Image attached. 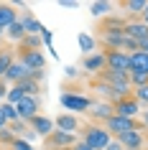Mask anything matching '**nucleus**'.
Masks as SVG:
<instances>
[{
    "label": "nucleus",
    "instance_id": "obj_1",
    "mask_svg": "<svg viewBox=\"0 0 148 150\" xmlns=\"http://www.w3.org/2000/svg\"><path fill=\"white\" fill-rule=\"evenodd\" d=\"M82 140L92 150H105L112 142V135L105 130V125H84V137Z\"/></svg>",
    "mask_w": 148,
    "mask_h": 150
},
{
    "label": "nucleus",
    "instance_id": "obj_2",
    "mask_svg": "<svg viewBox=\"0 0 148 150\" xmlns=\"http://www.w3.org/2000/svg\"><path fill=\"white\" fill-rule=\"evenodd\" d=\"M105 130H107L110 135L120 137V135L133 132V130H143V125H140V122H135V120H128V117H120V115H112V117L105 122Z\"/></svg>",
    "mask_w": 148,
    "mask_h": 150
},
{
    "label": "nucleus",
    "instance_id": "obj_3",
    "mask_svg": "<svg viewBox=\"0 0 148 150\" xmlns=\"http://www.w3.org/2000/svg\"><path fill=\"white\" fill-rule=\"evenodd\" d=\"M102 54H105V61H107L105 69L130 74V54H125V51H102Z\"/></svg>",
    "mask_w": 148,
    "mask_h": 150
},
{
    "label": "nucleus",
    "instance_id": "obj_4",
    "mask_svg": "<svg viewBox=\"0 0 148 150\" xmlns=\"http://www.w3.org/2000/svg\"><path fill=\"white\" fill-rule=\"evenodd\" d=\"M59 102H61L69 112H87V110H92V104H94L89 97H79V94H74V92H64Z\"/></svg>",
    "mask_w": 148,
    "mask_h": 150
},
{
    "label": "nucleus",
    "instance_id": "obj_5",
    "mask_svg": "<svg viewBox=\"0 0 148 150\" xmlns=\"http://www.w3.org/2000/svg\"><path fill=\"white\" fill-rule=\"evenodd\" d=\"M112 107H115V115L128 117V120H133V117L140 112V104H138V99H135L133 94H130V97H123V99H117Z\"/></svg>",
    "mask_w": 148,
    "mask_h": 150
},
{
    "label": "nucleus",
    "instance_id": "obj_6",
    "mask_svg": "<svg viewBox=\"0 0 148 150\" xmlns=\"http://www.w3.org/2000/svg\"><path fill=\"white\" fill-rule=\"evenodd\" d=\"M18 61L23 64L28 71H44V66H46V59H44L41 51H26V48H21V59Z\"/></svg>",
    "mask_w": 148,
    "mask_h": 150
},
{
    "label": "nucleus",
    "instance_id": "obj_7",
    "mask_svg": "<svg viewBox=\"0 0 148 150\" xmlns=\"http://www.w3.org/2000/svg\"><path fill=\"white\" fill-rule=\"evenodd\" d=\"M115 140H120V145H123L125 150H143L146 148V135H143V130L125 132V135H120V137H115Z\"/></svg>",
    "mask_w": 148,
    "mask_h": 150
},
{
    "label": "nucleus",
    "instance_id": "obj_8",
    "mask_svg": "<svg viewBox=\"0 0 148 150\" xmlns=\"http://www.w3.org/2000/svg\"><path fill=\"white\" fill-rule=\"evenodd\" d=\"M16 110H18V117L21 120H33L36 115H39V97H23L21 102L16 104Z\"/></svg>",
    "mask_w": 148,
    "mask_h": 150
},
{
    "label": "nucleus",
    "instance_id": "obj_9",
    "mask_svg": "<svg viewBox=\"0 0 148 150\" xmlns=\"http://www.w3.org/2000/svg\"><path fill=\"white\" fill-rule=\"evenodd\" d=\"M82 66H84V71H89V74H97V76H100L102 71H105V66H107V61H105V54H102V51H94V54L84 56Z\"/></svg>",
    "mask_w": 148,
    "mask_h": 150
},
{
    "label": "nucleus",
    "instance_id": "obj_10",
    "mask_svg": "<svg viewBox=\"0 0 148 150\" xmlns=\"http://www.w3.org/2000/svg\"><path fill=\"white\" fill-rule=\"evenodd\" d=\"M74 142H77V140H74V135L61 132V130H54V132L46 137V145L51 150H54V148H74Z\"/></svg>",
    "mask_w": 148,
    "mask_h": 150
},
{
    "label": "nucleus",
    "instance_id": "obj_11",
    "mask_svg": "<svg viewBox=\"0 0 148 150\" xmlns=\"http://www.w3.org/2000/svg\"><path fill=\"white\" fill-rule=\"evenodd\" d=\"M28 127H31L36 135H44V137H49V135L54 132V120H49V117H44V115H36L33 120H28Z\"/></svg>",
    "mask_w": 148,
    "mask_h": 150
},
{
    "label": "nucleus",
    "instance_id": "obj_12",
    "mask_svg": "<svg viewBox=\"0 0 148 150\" xmlns=\"http://www.w3.org/2000/svg\"><path fill=\"white\" fill-rule=\"evenodd\" d=\"M54 125H56V130H61V132H69V135H74L79 130V120L74 117V115H69V112H64V115H59V117L54 120Z\"/></svg>",
    "mask_w": 148,
    "mask_h": 150
},
{
    "label": "nucleus",
    "instance_id": "obj_13",
    "mask_svg": "<svg viewBox=\"0 0 148 150\" xmlns=\"http://www.w3.org/2000/svg\"><path fill=\"white\" fill-rule=\"evenodd\" d=\"M18 21V13H16V5H8V3H0V28L8 31L10 25Z\"/></svg>",
    "mask_w": 148,
    "mask_h": 150
},
{
    "label": "nucleus",
    "instance_id": "obj_14",
    "mask_svg": "<svg viewBox=\"0 0 148 150\" xmlns=\"http://www.w3.org/2000/svg\"><path fill=\"white\" fill-rule=\"evenodd\" d=\"M125 25H128L125 18H107V21H102V23H100L97 31H100V33H125Z\"/></svg>",
    "mask_w": 148,
    "mask_h": 150
},
{
    "label": "nucleus",
    "instance_id": "obj_15",
    "mask_svg": "<svg viewBox=\"0 0 148 150\" xmlns=\"http://www.w3.org/2000/svg\"><path fill=\"white\" fill-rule=\"evenodd\" d=\"M5 81H13V87H16L18 81H23V79H28V69H26L21 61H13V66L8 69V74L3 76Z\"/></svg>",
    "mask_w": 148,
    "mask_h": 150
},
{
    "label": "nucleus",
    "instance_id": "obj_16",
    "mask_svg": "<svg viewBox=\"0 0 148 150\" xmlns=\"http://www.w3.org/2000/svg\"><path fill=\"white\" fill-rule=\"evenodd\" d=\"M125 36H130L133 41H138V43H143V41L148 38V25L140 21V23H128L125 25Z\"/></svg>",
    "mask_w": 148,
    "mask_h": 150
},
{
    "label": "nucleus",
    "instance_id": "obj_17",
    "mask_svg": "<svg viewBox=\"0 0 148 150\" xmlns=\"http://www.w3.org/2000/svg\"><path fill=\"white\" fill-rule=\"evenodd\" d=\"M112 115H115V107H112L110 102H94V104H92V117H94V120L107 122Z\"/></svg>",
    "mask_w": 148,
    "mask_h": 150
},
{
    "label": "nucleus",
    "instance_id": "obj_18",
    "mask_svg": "<svg viewBox=\"0 0 148 150\" xmlns=\"http://www.w3.org/2000/svg\"><path fill=\"white\" fill-rule=\"evenodd\" d=\"M21 21H23V25H26V36H41V33L46 31V28L31 16V10H26V16L21 18Z\"/></svg>",
    "mask_w": 148,
    "mask_h": 150
},
{
    "label": "nucleus",
    "instance_id": "obj_19",
    "mask_svg": "<svg viewBox=\"0 0 148 150\" xmlns=\"http://www.w3.org/2000/svg\"><path fill=\"white\" fill-rule=\"evenodd\" d=\"M130 71H143V74H148V54L146 51L130 54Z\"/></svg>",
    "mask_w": 148,
    "mask_h": 150
},
{
    "label": "nucleus",
    "instance_id": "obj_20",
    "mask_svg": "<svg viewBox=\"0 0 148 150\" xmlns=\"http://www.w3.org/2000/svg\"><path fill=\"white\" fill-rule=\"evenodd\" d=\"M110 10H112V3H107V0H97V3H92V5H89V13H92L94 18L110 16Z\"/></svg>",
    "mask_w": 148,
    "mask_h": 150
},
{
    "label": "nucleus",
    "instance_id": "obj_21",
    "mask_svg": "<svg viewBox=\"0 0 148 150\" xmlns=\"http://www.w3.org/2000/svg\"><path fill=\"white\" fill-rule=\"evenodd\" d=\"M77 43H79V48L84 51V56H89V54H94V43H97V41H94L92 36H87V33H79Z\"/></svg>",
    "mask_w": 148,
    "mask_h": 150
},
{
    "label": "nucleus",
    "instance_id": "obj_22",
    "mask_svg": "<svg viewBox=\"0 0 148 150\" xmlns=\"http://www.w3.org/2000/svg\"><path fill=\"white\" fill-rule=\"evenodd\" d=\"M5 33H8V38H13V41H23V38H26V25H23V21L18 18V21L10 25Z\"/></svg>",
    "mask_w": 148,
    "mask_h": 150
},
{
    "label": "nucleus",
    "instance_id": "obj_23",
    "mask_svg": "<svg viewBox=\"0 0 148 150\" xmlns=\"http://www.w3.org/2000/svg\"><path fill=\"white\" fill-rule=\"evenodd\" d=\"M16 87H21V92H23L26 97H36L39 94V81H33V79H23V81H18Z\"/></svg>",
    "mask_w": 148,
    "mask_h": 150
},
{
    "label": "nucleus",
    "instance_id": "obj_24",
    "mask_svg": "<svg viewBox=\"0 0 148 150\" xmlns=\"http://www.w3.org/2000/svg\"><path fill=\"white\" fill-rule=\"evenodd\" d=\"M146 0H125V3H120V8L128 10V13H143L146 10Z\"/></svg>",
    "mask_w": 148,
    "mask_h": 150
},
{
    "label": "nucleus",
    "instance_id": "obj_25",
    "mask_svg": "<svg viewBox=\"0 0 148 150\" xmlns=\"http://www.w3.org/2000/svg\"><path fill=\"white\" fill-rule=\"evenodd\" d=\"M41 46H44L41 36H26V38L21 41V48H26V51H39Z\"/></svg>",
    "mask_w": 148,
    "mask_h": 150
},
{
    "label": "nucleus",
    "instance_id": "obj_26",
    "mask_svg": "<svg viewBox=\"0 0 148 150\" xmlns=\"http://www.w3.org/2000/svg\"><path fill=\"white\" fill-rule=\"evenodd\" d=\"M148 84V74H143V71H130V87H146Z\"/></svg>",
    "mask_w": 148,
    "mask_h": 150
},
{
    "label": "nucleus",
    "instance_id": "obj_27",
    "mask_svg": "<svg viewBox=\"0 0 148 150\" xmlns=\"http://www.w3.org/2000/svg\"><path fill=\"white\" fill-rule=\"evenodd\" d=\"M0 110H3V115H5V120H8V125H10V122H16V120H21V117H18V110L13 107V104L3 102V104H0Z\"/></svg>",
    "mask_w": 148,
    "mask_h": 150
},
{
    "label": "nucleus",
    "instance_id": "obj_28",
    "mask_svg": "<svg viewBox=\"0 0 148 150\" xmlns=\"http://www.w3.org/2000/svg\"><path fill=\"white\" fill-rule=\"evenodd\" d=\"M13 61H16V59H13V54H8V51L0 56V79H3V76L8 74V69L13 66Z\"/></svg>",
    "mask_w": 148,
    "mask_h": 150
},
{
    "label": "nucleus",
    "instance_id": "obj_29",
    "mask_svg": "<svg viewBox=\"0 0 148 150\" xmlns=\"http://www.w3.org/2000/svg\"><path fill=\"white\" fill-rule=\"evenodd\" d=\"M23 97H26V94L21 92V87H10V89H8V104H13V107H16Z\"/></svg>",
    "mask_w": 148,
    "mask_h": 150
},
{
    "label": "nucleus",
    "instance_id": "obj_30",
    "mask_svg": "<svg viewBox=\"0 0 148 150\" xmlns=\"http://www.w3.org/2000/svg\"><path fill=\"white\" fill-rule=\"evenodd\" d=\"M16 140H18V137H16V132H13L10 127H3V130H0V142H5V145H13Z\"/></svg>",
    "mask_w": 148,
    "mask_h": 150
},
{
    "label": "nucleus",
    "instance_id": "obj_31",
    "mask_svg": "<svg viewBox=\"0 0 148 150\" xmlns=\"http://www.w3.org/2000/svg\"><path fill=\"white\" fill-rule=\"evenodd\" d=\"M133 97L138 99V104H148V84L146 87H138L135 92H133Z\"/></svg>",
    "mask_w": 148,
    "mask_h": 150
},
{
    "label": "nucleus",
    "instance_id": "obj_32",
    "mask_svg": "<svg viewBox=\"0 0 148 150\" xmlns=\"http://www.w3.org/2000/svg\"><path fill=\"white\" fill-rule=\"evenodd\" d=\"M13 148H16V150H31V142H26V140H21V137H18V140L13 142Z\"/></svg>",
    "mask_w": 148,
    "mask_h": 150
},
{
    "label": "nucleus",
    "instance_id": "obj_33",
    "mask_svg": "<svg viewBox=\"0 0 148 150\" xmlns=\"http://www.w3.org/2000/svg\"><path fill=\"white\" fill-rule=\"evenodd\" d=\"M71 150H92V148H89V145H87L84 140H77V142H74V148H71Z\"/></svg>",
    "mask_w": 148,
    "mask_h": 150
},
{
    "label": "nucleus",
    "instance_id": "obj_34",
    "mask_svg": "<svg viewBox=\"0 0 148 150\" xmlns=\"http://www.w3.org/2000/svg\"><path fill=\"white\" fill-rule=\"evenodd\" d=\"M105 150H125V148L120 145V140H112V142H110V145H107Z\"/></svg>",
    "mask_w": 148,
    "mask_h": 150
},
{
    "label": "nucleus",
    "instance_id": "obj_35",
    "mask_svg": "<svg viewBox=\"0 0 148 150\" xmlns=\"http://www.w3.org/2000/svg\"><path fill=\"white\" fill-rule=\"evenodd\" d=\"M59 5H61V8H77L74 0H59Z\"/></svg>",
    "mask_w": 148,
    "mask_h": 150
},
{
    "label": "nucleus",
    "instance_id": "obj_36",
    "mask_svg": "<svg viewBox=\"0 0 148 150\" xmlns=\"http://www.w3.org/2000/svg\"><path fill=\"white\" fill-rule=\"evenodd\" d=\"M0 97H8V89H5V79H0Z\"/></svg>",
    "mask_w": 148,
    "mask_h": 150
},
{
    "label": "nucleus",
    "instance_id": "obj_37",
    "mask_svg": "<svg viewBox=\"0 0 148 150\" xmlns=\"http://www.w3.org/2000/svg\"><path fill=\"white\" fill-rule=\"evenodd\" d=\"M3 127H8V120H5V115H3V110H0V130Z\"/></svg>",
    "mask_w": 148,
    "mask_h": 150
},
{
    "label": "nucleus",
    "instance_id": "obj_38",
    "mask_svg": "<svg viewBox=\"0 0 148 150\" xmlns=\"http://www.w3.org/2000/svg\"><path fill=\"white\" fill-rule=\"evenodd\" d=\"M66 76H71V79H74V76H77V69H74V66H69V69H66Z\"/></svg>",
    "mask_w": 148,
    "mask_h": 150
},
{
    "label": "nucleus",
    "instance_id": "obj_39",
    "mask_svg": "<svg viewBox=\"0 0 148 150\" xmlns=\"http://www.w3.org/2000/svg\"><path fill=\"white\" fill-rule=\"evenodd\" d=\"M140 16H143V23L148 25V5H146V10H143V13H140Z\"/></svg>",
    "mask_w": 148,
    "mask_h": 150
},
{
    "label": "nucleus",
    "instance_id": "obj_40",
    "mask_svg": "<svg viewBox=\"0 0 148 150\" xmlns=\"http://www.w3.org/2000/svg\"><path fill=\"white\" fill-rule=\"evenodd\" d=\"M140 51H146V54H148V38L143 41V43H140Z\"/></svg>",
    "mask_w": 148,
    "mask_h": 150
},
{
    "label": "nucleus",
    "instance_id": "obj_41",
    "mask_svg": "<svg viewBox=\"0 0 148 150\" xmlns=\"http://www.w3.org/2000/svg\"><path fill=\"white\" fill-rule=\"evenodd\" d=\"M143 127H148V112L143 115Z\"/></svg>",
    "mask_w": 148,
    "mask_h": 150
},
{
    "label": "nucleus",
    "instance_id": "obj_42",
    "mask_svg": "<svg viewBox=\"0 0 148 150\" xmlns=\"http://www.w3.org/2000/svg\"><path fill=\"white\" fill-rule=\"evenodd\" d=\"M54 150H71V148H54Z\"/></svg>",
    "mask_w": 148,
    "mask_h": 150
},
{
    "label": "nucleus",
    "instance_id": "obj_43",
    "mask_svg": "<svg viewBox=\"0 0 148 150\" xmlns=\"http://www.w3.org/2000/svg\"><path fill=\"white\" fill-rule=\"evenodd\" d=\"M3 54H5V51H3V48H0V56H3Z\"/></svg>",
    "mask_w": 148,
    "mask_h": 150
}]
</instances>
